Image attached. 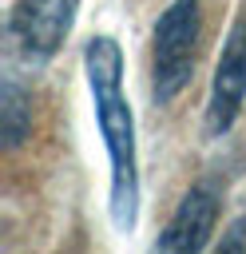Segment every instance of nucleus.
Segmentation results:
<instances>
[{
    "label": "nucleus",
    "instance_id": "2",
    "mask_svg": "<svg viewBox=\"0 0 246 254\" xmlns=\"http://www.w3.org/2000/svg\"><path fill=\"white\" fill-rule=\"evenodd\" d=\"M198 0H171L155 24L151 44V87L159 103H171L194 75V48H198Z\"/></svg>",
    "mask_w": 246,
    "mask_h": 254
},
{
    "label": "nucleus",
    "instance_id": "5",
    "mask_svg": "<svg viewBox=\"0 0 246 254\" xmlns=\"http://www.w3.org/2000/svg\"><path fill=\"white\" fill-rule=\"evenodd\" d=\"M214 222H218V187L198 183L179 198V206H175L167 230L155 238V246L159 250H202L214 234Z\"/></svg>",
    "mask_w": 246,
    "mask_h": 254
},
{
    "label": "nucleus",
    "instance_id": "3",
    "mask_svg": "<svg viewBox=\"0 0 246 254\" xmlns=\"http://www.w3.org/2000/svg\"><path fill=\"white\" fill-rule=\"evenodd\" d=\"M246 99V4L238 12V20L230 24V36L222 44V56L214 64V79H210V99H206V127L210 135H222L234 127L238 111Z\"/></svg>",
    "mask_w": 246,
    "mask_h": 254
},
{
    "label": "nucleus",
    "instance_id": "1",
    "mask_svg": "<svg viewBox=\"0 0 246 254\" xmlns=\"http://www.w3.org/2000/svg\"><path fill=\"white\" fill-rule=\"evenodd\" d=\"M83 71L95 103V123L111 159V222L115 230H135L139 218V163H135V123L123 99V56L111 36H95L83 48Z\"/></svg>",
    "mask_w": 246,
    "mask_h": 254
},
{
    "label": "nucleus",
    "instance_id": "4",
    "mask_svg": "<svg viewBox=\"0 0 246 254\" xmlns=\"http://www.w3.org/2000/svg\"><path fill=\"white\" fill-rule=\"evenodd\" d=\"M75 8H79V0H16L8 28L28 56L48 60L63 44V36L71 32Z\"/></svg>",
    "mask_w": 246,
    "mask_h": 254
},
{
    "label": "nucleus",
    "instance_id": "6",
    "mask_svg": "<svg viewBox=\"0 0 246 254\" xmlns=\"http://www.w3.org/2000/svg\"><path fill=\"white\" fill-rule=\"evenodd\" d=\"M24 135H28V107H24L20 87L8 83V87H4V147H8V151L20 147Z\"/></svg>",
    "mask_w": 246,
    "mask_h": 254
}]
</instances>
